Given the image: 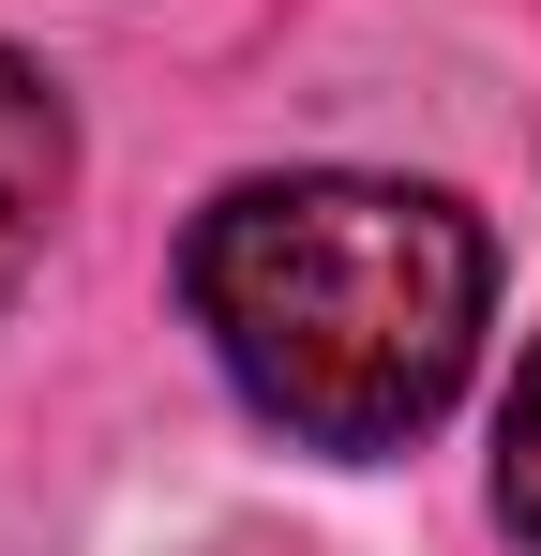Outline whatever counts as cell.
Returning a JSON list of instances; mask_svg holds the SVG:
<instances>
[{
	"mask_svg": "<svg viewBox=\"0 0 541 556\" xmlns=\"http://www.w3.org/2000/svg\"><path fill=\"white\" fill-rule=\"evenodd\" d=\"M180 301H196L211 362L241 376V406L286 421L301 452H406L481 362L496 241L437 181L286 166V181H226L196 211Z\"/></svg>",
	"mask_w": 541,
	"mask_h": 556,
	"instance_id": "6da1fadb",
	"label": "cell"
},
{
	"mask_svg": "<svg viewBox=\"0 0 541 556\" xmlns=\"http://www.w3.org/2000/svg\"><path fill=\"white\" fill-rule=\"evenodd\" d=\"M61 195H76V105H61L46 61H15V46H0V301L30 286L46 226H61Z\"/></svg>",
	"mask_w": 541,
	"mask_h": 556,
	"instance_id": "7a4b0ae2",
	"label": "cell"
},
{
	"mask_svg": "<svg viewBox=\"0 0 541 556\" xmlns=\"http://www.w3.org/2000/svg\"><path fill=\"white\" fill-rule=\"evenodd\" d=\"M496 511L541 542V346H527V376H512V406H496Z\"/></svg>",
	"mask_w": 541,
	"mask_h": 556,
	"instance_id": "3957f363",
	"label": "cell"
}]
</instances>
